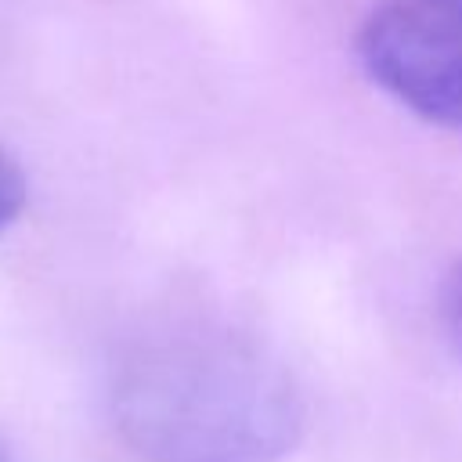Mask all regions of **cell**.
I'll return each instance as SVG.
<instances>
[{"mask_svg":"<svg viewBox=\"0 0 462 462\" xmlns=\"http://www.w3.org/2000/svg\"><path fill=\"white\" fill-rule=\"evenodd\" d=\"M25 199H29L25 173H22L18 159L0 144V235H4L18 217H22Z\"/></svg>","mask_w":462,"mask_h":462,"instance_id":"cell-3","label":"cell"},{"mask_svg":"<svg viewBox=\"0 0 462 462\" xmlns=\"http://www.w3.org/2000/svg\"><path fill=\"white\" fill-rule=\"evenodd\" d=\"M112 419L144 462H282L303 437V401L260 346L209 328L126 354Z\"/></svg>","mask_w":462,"mask_h":462,"instance_id":"cell-1","label":"cell"},{"mask_svg":"<svg viewBox=\"0 0 462 462\" xmlns=\"http://www.w3.org/2000/svg\"><path fill=\"white\" fill-rule=\"evenodd\" d=\"M440 321H444L455 350L462 354V256L451 263V271L440 282Z\"/></svg>","mask_w":462,"mask_h":462,"instance_id":"cell-4","label":"cell"},{"mask_svg":"<svg viewBox=\"0 0 462 462\" xmlns=\"http://www.w3.org/2000/svg\"><path fill=\"white\" fill-rule=\"evenodd\" d=\"M0 462H7V458H4V444H0Z\"/></svg>","mask_w":462,"mask_h":462,"instance_id":"cell-5","label":"cell"},{"mask_svg":"<svg viewBox=\"0 0 462 462\" xmlns=\"http://www.w3.org/2000/svg\"><path fill=\"white\" fill-rule=\"evenodd\" d=\"M354 54L411 116L462 134V0H397L372 11Z\"/></svg>","mask_w":462,"mask_h":462,"instance_id":"cell-2","label":"cell"}]
</instances>
